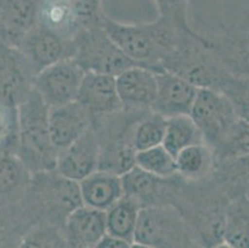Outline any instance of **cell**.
Wrapping results in <instances>:
<instances>
[{
  "mask_svg": "<svg viewBox=\"0 0 249 248\" xmlns=\"http://www.w3.org/2000/svg\"><path fill=\"white\" fill-rule=\"evenodd\" d=\"M21 204L36 226L50 224L63 227L67 216L83 202L80 184L55 169L33 174Z\"/></svg>",
  "mask_w": 249,
  "mask_h": 248,
  "instance_id": "277c9868",
  "label": "cell"
},
{
  "mask_svg": "<svg viewBox=\"0 0 249 248\" xmlns=\"http://www.w3.org/2000/svg\"><path fill=\"white\" fill-rule=\"evenodd\" d=\"M76 102L83 107L90 122L123 109L115 85V77L86 72Z\"/></svg>",
  "mask_w": 249,
  "mask_h": 248,
  "instance_id": "9a60e30c",
  "label": "cell"
},
{
  "mask_svg": "<svg viewBox=\"0 0 249 248\" xmlns=\"http://www.w3.org/2000/svg\"><path fill=\"white\" fill-rule=\"evenodd\" d=\"M213 153L216 160L249 155V122L237 120Z\"/></svg>",
  "mask_w": 249,
  "mask_h": 248,
  "instance_id": "d6a6232c",
  "label": "cell"
},
{
  "mask_svg": "<svg viewBox=\"0 0 249 248\" xmlns=\"http://www.w3.org/2000/svg\"><path fill=\"white\" fill-rule=\"evenodd\" d=\"M78 184L83 205L106 212L124 196L121 175L106 170H97Z\"/></svg>",
  "mask_w": 249,
  "mask_h": 248,
  "instance_id": "603a6c76",
  "label": "cell"
},
{
  "mask_svg": "<svg viewBox=\"0 0 249 248\" xmlns=\"http://www.w3.org/2000/svg\"><path fill=\"white\" fill-rule=\"evenodd\" d=\"M142 206L135 199L124 195L119 201L106 212L107 215V235L134 242L139 215Z\"/></svg>",
  "mask_w": 249,
  "mask_h": 248,
  "instance_id": "4316f807",
  "label": "cell"
},
{
  "mask_svg": "<svg viewBox=\"0 0 249 248\" xmlns=\"http://www.w3.org/2000/svg\"><path fill=\"white\" fill-rule=\"evenodd\" d=\"M115 85L123 108L151 111L158 93L156 72L142 66H133L115 77Z\"/></svg>",
  "mask_w": 249,
  "mask_h": 248,
  "instance_id": "ac0fdd59",
  "label": "cell"
},
{
  "mask_svg": "<svg viewBox=\"0 0 249 248\" xmlns=\"http://www.w3.org/2000/svg\"><path fill=\"white\" fill-rule=\"evenodd\" d=\"M230 201L212 176L201 181L175 176L171 206L180 211L191 229L195 243L203 248L223 242L226 210Z\"/></svg>",
  "mask_w": 249,
  "mask_h": 248,
  "instance_id": "6da1fadb",
  "label": "cell"
},
{
  "mask_svg": "<svg viewBox=\"0 0 249 248\" xmlns=\"http://www.w3.org/2000/svg\"><path fill=\"white\" fill-rule=\"evenodd\" d=\"M122 180L124 195L137 200L142 208L171 205L175 188V176L162 179L134 167L122 175Z\"/></svg>",
  "mask_w": 249,
  "mask_h": 248,
  "instance_id": "44dd1931",
  "label": "cell"
},
{
  "mask_svg": "<svg viewBox=\"0 0 249 248\" xmlns=\"http://www.w3.org/2000/svg\"><path fill=\"white\" fill-rule=\"evenodd\" d=\"M49 111L35 88L18 107L19 128L15 154L31 174L51 172L57 165L58 152L52 143Z\"/></svg>",
  "mask_w": 249,
  "mask_h": 248,
  "instance_id": "3957f363",
  "label": "cell"
},
{
  "mask_svg": "<svg viewBox=\"0 0 249 248\" xmlns=\"http://www.w3.org/2000/svg\"><path fill=\"white\" fill-rule=\"evenodd\" d=\"M201 143H205L202 134L190 115H178L167 119L162 145L175 159L183 149Z\"/></svg>",
  "mask_w": 249,
  "mask_h": 248,
  "instance_id": "f1b7e54d",
  "label": "cell"
},
{
  "mask_svg": "<svg viewBox=\"0 0 249 248\" xmlns=\"http://www.w3.org/2000/svg\"><path fill=\"white\" fill-rule=\"evenodd\" d=\"M247 197H248V199H249V192H248V195H247Z\"/></svg>",
  "mask_w": 249,
  "mask_h": 248,
  "instance_id": "b9f144b4",
  "label": "cell"
},
{
  "mask_svg": "<svg viewBox=\"0 0 249 248\" xmlns=\"http://www.w3.org/2000/svg\"><path fill=\"white\" fill-rule=\"evenodd\" d=\"M101 147L92 128L80 139L58 153L56 170L67 179L80 183L99 169Z\"/></svg>",
  "mask_w": 249,
  "mask_h": 248,
  "instance_id": "e0dca14e",
  "label": "cell"
},
{
  "mask_svg": "<svg viewBox=\"0 0 249 248\" xmlns=\"http://www.w3.org/2000/svg\"><path fill=\"white\" fill-rule=\"evenodd\" d=\"M18 47L28 58L36 75L63 58L72 57V41L63 40L37 24L22 38Z\"/></svg>",
  "mask_w": 249,
  "mask_h": 248,
  "instance_id": "2e32d148",
  "label": "cell"
},
{
  "mask_svg": "<svg viewBox=\"0 0 249 248\" xmlns=\"http://www.w3.org/2000/svg\"><path fill=\"white\" fill-rule=\"evenodd\" d=\"M135 167L162 179H170L178 175L175 156L171 155L165 149L164 145H158L150 149L137 152Z\"/></svg>",
  "mask_w": 249,
  "mask_h": 248,
  "instance_id": "f546056e",
  "label": "cell"
},
{
  "mask_svg": "<svg viewBox=\"0 0 249 248\" xmlns=\"http://www.w3.org/2000/svg\"><path fill=\"white\" fill-rule=\"evenodd\" d=\"M162 70L182 77L197 88L217 90L227 71L212 51L203 31L183 34L180 44L162 61Z\"/></svg>",
  "mask_w": 249,
  "mask_h": 248,
  "instance_id": "8992f818",
  "label": "cell"
},
{
  "mask_svg": "<svg viewBox=\"0 0 249 248\" xmlns=\"http://www.w3.org/2000/svg\"><path fill=\"white\" fill-rule=\"evenodd\" d=\"M130 245L132 243L126 242V241L119 240V238L107 235L92 248H129Z\"/></svg>",
  "mask_w": 249,
  "mask_h": 248,
  "instance_id": "8d00e7d4",
  "label": "cell"
},
{
  "mask_svg": "<svg viewBox=\"0 0 249 248\" xmlns=\"http://www.w3.org/2000/svg\"><path fill=\"white\" fill-rule=\"evenodd\" d=\"M101 26L133 62L156 74L164 71L162 61L178 47L183 34H187L161 18L151 22L124 24L106 13L101 18Z\"/></svg>",
  "mask_w": 249,
  "mask_h": 248,
  "instance_id": "7a4b0ae2",
  "label": "cell"
},
{
  "mask_svg": "<svg viewBox=\"0 0 249 248\" xmlns=\"http://www.w3.org/2000/svg\"><path fill=\"white\" fill-rule=\"evenodd\" d=\"M191 0H154L159 18L170 21L187 34H197L198 30L189 21V9Z\"/></svg>",
  "mask_w": 249,
  "mask_h": 248,
  "instance_id": "e575fe53",
  "label": "cell"
},
{
  "mask_svg": "<svg viewBox=\"0 0 249 248\" xmlns=\"http://www.w3.org/2000/svg\"><path fill=\"white\" fill-rule=\"evenodd\" d=\"M223 242L235 248H249V199L231 200L226 210Z\"/></svg>",
  "mask_w": 249,
  "mask_h": 248,
  "instance_id": "83f0119b",
  "label": "cell"
},
{
  "mask_svg": "<svg viewBox=\"0 0 249 248\" xmlns=\"http://www.w3.org/2000/svg\"><path fill=\"white\" fill-rule=\"evenodd\" d=\"M129 248H153V247H150V246H148V245H144V243L133 242Z\"/></svg>",
  "mask_w": 249,
  "mask_h": 248,
  "instance_id": "f35d334b",
  "label": "cell"
},
{
  "mask_svg": "<svg viewBox=\"0 0 249 248\" xmlns=\"http://www.w3.org/2000/svg\"><path fill=\"white\" fill-rule=\"evenodd\" d=\"M85 72L117 77L133 66H139L119 49L101 22L83 31L72 41V57Z\"/></svg>",
  "mask_w": 249,
  "mask_h": 248,
  "instance_id": "ba28073f",
  "label": "cell"
},
{
  "mask_svg": "<svg viewBox=\"0 0 249 248\" xmlns=\"http://www.w3.org/2000/svg\"><path fill=\"white\" fill-rule=\"evenodd\" d=\"M103 13L102 0H41L36 24L71 42L98 25Z\"/></svg>",
  "mask_w": 249,
  "mask_h": 248,
  "instance_id": "52a82bcc",
  "label": "cell"
},
{
  "mask_svg": "<svg viewBox=\"0 0 249 248\" xmlns=\"http://www.w3.org/2000/svg\"><path fill=\"white\" fill-rule=\"evenodd\" d=\"M167 119L158 113L149 112L140 119L134 132V147L137 152L162 145Z\"/></svg>",
  "mask_w": 249,
  "mask_h": 248,
  "instance_id": "4dcf8cb0",
  "label": "cell"
},
{
  "mask_svg": "<svg viewBox=\"0 0 249 248\" xmlns=\"http://www.w3.org/2000/svg\"><path fill=\"white\" fill-rule=\"evenodd\" d=\"M235 25H238L242 29H246V30L249 31V3L247 4L246 8H244L243 13L241 15V19Z\"/></svg>",
  "mask_w": 249,
  "mask_h": 248,
  "instance_id": "74e56055",
  "label": "cell"
},
{
  "mask_svg": "<svg viewBox=\"0 0 249 248\" xmlns=\"http://www.w3.org/2000/svg\"><path fill=\"white\" fill-rule=\"evenodd\" d=\"M190 117L212 150L218 147L239 119L227 97L212 88H200Z\"/></svg>",
  "mask_w": 249,
  "mask_h": 248,
  "instance_id": "30bf717a",
  "label": "cell"
},
{
  "mask_svg": "<svg viewBox=\"0 0 249 248\" xmlns=\"http://www.w3.org/2000/svg\"><path fill=\"white\" fill-rule=\"evenodd\" d=\"M221 65L231 75L249 77V31L238 25L221 26L219 31H203Z\"/></svg>",
  "mask_w": 249,
  "mask_h": 248,
  "instance_id": "4fadbf2b",
  "label": "cell"
},
{
  "mask_svg": "<svg viewBox=\"0 0 249 248\" xmlns=\"http://www.w3.org/2000/svg\"><path fill=\"white\" fill-rule=\"evenodd\" d=\"M41 0H0V41L19 46L37 22Z\"/></svg>",
  "mask_w": 249,
  "mask_h": 248,
  "instance_id": "7402d4cb",
  "label": "cell"
},
{
  "mask_svg": "<svg viewBox=\"0 0 249 248\" xmlns=\"http://www.w3.org/2000/svg\"><path fill=\"white\" fill-rule=\"evenodd\" d=\"M217 91L227 97L239 119L249 122V77L234 76L227 72Z\"/></svg>",
  "mask_w": 249,
  "mask_h": 248,
  "instance_id": "1f68e13d",
  "label": "cell"
},
{
  "mask_svg": "<svg viewBox=\"0 0 249 248\" xmlns=\"http://www.w3.org/2000/svg\"><path fill=\"white\" fill-rule=\"evenodd\" d=\"M35 76L19 47L0 41V99L19 107L34 90Z\"/></svg>",
  "mask_w": 249,
  "mask_h": 248,
  "instance_id": "7c38bea8",
  "label": "cell"
},
{
  "mask_svg": "<svg viewBox=\"0 0 249 248\" xmlns=\"http://www.w3.org/2000/svg\"><path fill=\"white\" fill-rule=\"evenodd\" d=\"M62 229L70 248H92L107 236L106 211L81 205L67 216Z\"/></svg>",
  "mask_w": 249,
  "mask_h": 248,
  "instance_id": "d6986e66",
  "label": "cell"
},
{
  "mask_svg": "<svg viewBox=\"0 0 249 248\" xmlns=\"http://www.w3.org/2000/svg\"><path fill=\"white\" fill-rule=\"evenodd\" d=\"M156 78L158 93L151 112L158 113L166 119L178 115H190L200 88L167 71L156 74Z\"/></svg>",
  "mask_w": 249,
  "mask_h": 248,
  "instance_id": "5bb4252c",
  "label": "cell"
},
{
  "mask_svg": "<svg viewBox=\"0 0 249 248\" xmlns=\"http://www.w3.org/2000/svg\"><path fill=\"white\" fill-rule=\"evenodd\" d=\"M86 72L73 58H63L38 72L34 88L49 108L74 102Z\"/></svg>",
  "mask_w": 249,
  "mask_h": 248,
  "instance_id": "8fae6325",
  "label": "cell"
},
{
  "mask_svg": "<svg viewBox=\"0 0 249 248\" xmlns=\"http://www.w3.org/2000/svg\"><path fill=\"white\" fill-rule=\"evenodd\" d=\"M49 124L52 143L58 153L80 139L92 127L90 117L76 101L50 108Z\"/></svg>",
  "mask_w": 249,
  "mask_h": 248,
  "instance_id": "ffe728a7",
  "label": "cell"
},
{
  "mask_svg": "<svg viewBox=\"0 0 249 248\" xmlns=\"http://www.w3.org/2000/svg\"><path fill=\"white\" fill-rule=\"evenodd\" d=\"M150 111H122L92 122L101 147L99 169L124 175L135 167L134 132L138 123Z\"/></svg>",
  "mask_w": 249,
  "mask_h": 248,
  "instance_id": "5b68a950",
  "label": "cell"
},
{
  "mask_svg": "<svg viewBox=\"0 0 249 248\" xmlns=\"http://www.w3.org/2000/svg\"><path fill=\"white\" fill-rule=\"evenodd\" d=\"M214 164L213 150L206 143L191 145L176 156L178 175L189 181H201L211 177Z\"/></svg>",
  "mask_w": 249,
  "mask_h": 248,
  "instance_id": "484cf974",
  "label": "cell"
},
{
  "mask_svg": "<svg viewBox=\"0 0 249 248\" xmlns=\"http://www.w3.org/2000/svg\"><path fill=\"white\" fill-rule=\"evenodd\" d=\"M134 242L153 248H191L195 241L180 211L171 205H161L142 209Z\"/></svg>",
  "mask_w": 249,
  "mask_h": 248,
  "instance_id": "9c48e42d",
  "label": "cell"
},
{
  "mask_svg": "<svg viewBox=\"0 0 249 248\" xmlns=\"http://www.w3.org/2000/svg\"><path fill=\"white\" fill-rule=\"evenodd\" d=\"M18 107L0 99V149L14 152L18 144Z\"/></svg>",
  "mask_w": 249,
  "mask_h": 248,
  "instance_id": "d590c367",
  "label": "cell"
},
{
  "mask_svg": "<svg viewBox=\"0 0 249 248\" xmlns=\"http://www.w3.org/2000/svg\"><path fill=\"white\" fill-rule=\"evenodd\" d=\"M212 177L230 200L247 196L249 192V155L216 160Z\"/></svg>",
  "mask_w": 249,
  "mask_h": 248,
  "instance_id": "d4e9b609",
  "label": "cell"
},
{
  "mask_svg": "<svg viewBox=\"0 0 249 248\" xmlns=\"http://www.w3.org/2000/svg\"><path fill=\"white\" fill-rule=\"evenodd\" d=\"M191 248H203V247H202V246L197 245V243H194V245L191 246Z\"/></svg>",
  "mask_w": 249,
  "mask_h": 248,
  "instance_id": "60d3db41",
  "label": "cell"
},
{
  "mask_svg": "<svg viewBox=\"0 0 249 248\" xmlns=\"http://www.w3.org/2000/svg\"><path fill=\"white\" fill-rule=\"evenodd\" d=\"M31 177V172L14 152L0 149V208L21 201Z\"/></svg>",
  "mask_w": 249,
  "mask_h": 248,
  "instance_id": "cb8c5ba5",
  "label": "cell"
},
{
  "mask_svg": "<svg viewBox=\"0 0 249 248\" xmlns=\"http://www.w3.org/2000/svg\"><path fill=\"white\" fill-rule=\"evenodd\" d=\"M212 248H235V247H233V246L228 245V243H226V242H221V243H218V245H216L214 247H212Z\"/></svg>",
  "mask_w": 249,
  "mask_h": 248,
  "instance_id": "ab89813d",
  "label": "cell"
},
{
  "mask_svg": "<svg viewBox=\"0 0 249 248\" xmlns=\"http://www.w3.org/2000/svg\"><path fill=\"white\" fill-rule=\"evenodd\" d=\"M19 248H70L62 227L40 224L24 236Z\"/></svg>",
  "mask_w": 249,
  "mask_h": 248,
  "instance_id": "836d02e7",
  "label": "cell"
}]
</instances>
